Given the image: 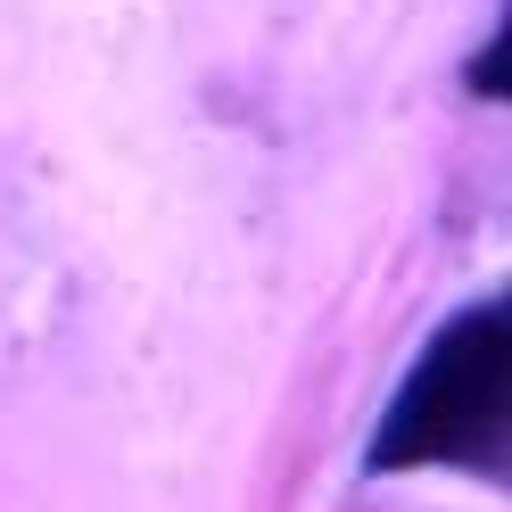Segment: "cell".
<instances>
[{"instance_id": "6da1fadb", "label": "cell", "mask_w": 512, "mask_h": 512, "mask_svg": "<svg viewBox=\"0 0 512 512\" xmlns=\"http://www.w3.org/2000/svg\"><path fill=\"white\" fill-rule=\"evenodd\" d=\"M504 438H512V314L496 298H479L413 356L405 389L389 397L364 446V471L446 463V471L504 479Z\"/></svg>"}, {"instance_id": "7a4b0ae2", "label": "cell", "mask_w": 512, "mask_h": 512, "mask_svg": "<svg viewBox=\"0 0 512 512\" xmlns=\"http://www.w3.org/2000/svg\"><path fill=\"white\" fill-rule=\"evenodd\" d=\"M471 91L479 100H504V34H488V58L471 67Z\"/></svg>"}]
</instances>
